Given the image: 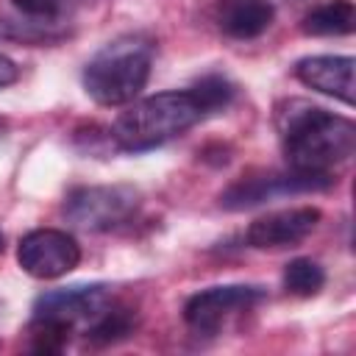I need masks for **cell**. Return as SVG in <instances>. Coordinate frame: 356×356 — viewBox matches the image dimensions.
I'll return each instance as SVG.
<instances>
[{
	"instance_id": "ffe728a7",
	"label": "cell",
	"mask_w": 356,
	"mask_h": 356,
	"mask_svg": "<svg viewBox=\"0 0 356 356\" xmlns=\"http://www.w3.org/2000/svg\"><path fill=\"white\" fill-rule=\"evenodd\" d=\"M3 242H6V239H3V231H0V253H3Z\"/></svg>"
},
{
	"instance_id": "5bb4252c",
	"label": "cell",
	"mask_w": 356,
	"mask_h": 356,
	"mask_svg": "<svg viewBox=\"0 0 356 356\" xmlns=\"http://www.w3.org/2000/svg\"><path fill=\"white\" fill-rule=\"evenodd\" d=\"M134 328H136V312H134L131 306H125V303L111 300V303L103 309V314H97V317L83 328V334H86V339H89L92 345L103 348V345H114V342L131 337Z\"/></svg>"
},
{
	"instance_id": "9c48e42d",
	"label": "cell",
	"mask_w": 356,
	"mask_h": 356,
	"mask_svg": "<svg viewBox=\"0 0 356 356\" xmlns=\"http://www.w3.org/2000/svg\"><path fill=\"white\" fill-rule=\"evenodd\" d=\"M111 292L103 284H81V286H64V289H53L36 298L33 303V314L36 317H53L67 323L72 331L78 325H89L97 314H103V309L111 303Z\"/></svg>"
},
{
	"instance_id": "277c9868",
	"label": "cell",
	"mask_w": 356,
	"mask_h": 356,
	"mask_svg": "<svg viewBox=\"0 0 356 356\" xmlns=\"http://www.w3.org/2000/svg\"><path fill=\"white\" fill-rule=\"evenodd\" d=\"M142 195L131 184L78 186L64 200V217L83 231H114L136 217Z\"/></svg>"
},
{
	"instance_id": "8fae6325",
	"label": "cell",
	"mask_w": 356,
	"mask_h": 356,
	"mask_svg": "<svg viewBox=\"0 0 356 356\" xmlns=\"http://www.w3.org/2000/svg\"><path fill=\"white\" fill-rule=\"evenodd\" d=\"M70 36V17H44L28 11H0V39L14 44H56Z\"/></svg>"
},
{
	"instance_id": "e0dca14e",
	"label": "cell",
	"mask_w": 356,
	"mask_h": 356,
	"mask_svg": "<svg viewBox=\"0 0 356 356\" xmlns=\"http://www.w3.org/2000/svg\"><path fill=\"white\" fill-rule=\"evenodd\" d=\"M192 89H195V95L200 97V103H203V108H206L209 114L225 108V106L231 103V97H234V86H231L222 75H206V78H200Z\"/></svg>"
},
{
	"instance_id": "8992f818",
	"label": "cell",
	"mask_w": 356,
	"mask_h": 356,
	"mask_svg": "<svg viewBox=\"0 0 356 356\" xmlns=\"http://www.w3.org/2000/svg\"><path fill=\"white\" fill-rule=\"evenodd\" d=\"M19 267L39 281H53L72 273L81 264V245L58 228L28 231L17 245Z\"/></svg>"
},
{
	"instance_id": "9a60e30c",
	"label": "cell",
	"mask_w": 356,
	"mask_h": 356,
	"mask_svg": "<svg viewBox=\"0 0 356 356\" xmlns=\"http://www.w3.org/2000/svg\"><path fill=\"white\" fill-rule=\"evenodd\" d=\"M325 286V270L312 259H292L284 267V289L295 298H314Z\"/></svg>"
},
{
	"instance_id": "6da1fadb",
	"label": "cell",
	"mask_w": 356,
	"mask_h": 356,
	"mask_svg": "<svg viewBox=\"0 0 356 356\" xmlns=\"http://www.w3.org/2000/svg\"><path fill=\"white\" fill-rule=\"evenodd\" d=\"M275 128L289 170L331 175L350 161L356 147V125L323 106L289 97L275 108Z\"/></svg>"
},
{
	"instance_id": "52a82bcc",
	"label": "cell",
	"mask_w": 356,
	"mask_h": 356,
	"mask_svg": "<svg viewBox=\"0 0 356 356\" xmlns=\"http://www.w3.org/2000/svg\"><path fill=\"white\" fill-rule=\"evenodd\" d=\"M334 184V175H312V172H264V175H248L234 181L222 195H220V206L228 211H239V209H250L259 206L270 197L278 195H292V192H320L328 189Z\"/></svg>"
},
{
	"instance_id": "5b68a950",
	"label": "cell",
	"mask_w": 356,
	"mask_h": 356,
	"mask_svg": "<svg viewBox=\"0 0 356 356\" xmlns=\"http://www.w3.org/2000/svg\"><path fill=\"white\" fill-rule=\"evenodd\" d=\"M261 298H264L261 286H253V284L206 286L184 303V320L195 334L211 337V334H220L231 317L250 312Z\"/></svg>"
},
{
	"instance_id": "4fadbf2b",
	"label": "cell",
	"mask_w": 356,
	"mask_h": 356,
	"mask_svg": "<svg viewBox=\"0 0 356 356\" xmlns=\"http://www.w3.org/2000/svg\"><path fill=\"white\" fill-rule=\"evenodd\" d=\"M300 28L306 36H345L356 28V8L350 0H328L312 8Z\"/></svg>"
},
{
	"instance_id": "7c38bea8",
	"label": "cell",
	"mask_w": 356,
	"mask_h": 356,
	"mask_svg": "<svg viewBox=\"0 0 356 356\" xmlns=\"http://www.w3.org/2000/svg\"><path fill=\"white\" fill-rule=\"evenodd\" d=\"M275 19V6L270 0H217L214 22L231 39H256Z\"/></svg>"
},
{
	"instance_id": "2e32d148",
	"label": "cell",
	"mask_w": 356,
	"mask_h": 356,
	"mask_svg": "<svg viewBox=\"0 0 356 356\" xmlns=\"http://www.w3.org/2000/svg\"><path fill=\"white\" fill-rule=\"evenodd\" d=\"M70 334H72V328L67 323L53 320V317H36L33 314V323L28 328L31 350H36V353H58V350L67 348Z\"/></svg>"
},
{
	"instance_id": "ba28073f",
	"label": "cell",
	"mask_w": 356,
	"mask_h": 356,
	"mask_svg": "<svg viewBox=\"0 0 356 356\" xmlns=\"http://www.w3.org/2000/svg\"><path fill=\"white\" fill-rule=\"evenodd\" d=\"M320 209L314 206H292L270 211L259 220H253L245 231V239L256 250H278V248H295L300 245L320 222Z\"/></svg>"
},
{
	"instance_id": "d6986e66",
	"label": "cell",
	"mask_w": 356,
	"mask_h": 356,
	"mask_svg": "<svg viewBox=\"0 0 356 356\" xmlns=\"http://www.w3.org/2000/svg\"><path fill=\"white\" fill-rule=\"evenodd\" d=\"M17 78H19V67H17V61H11L8 56L0 53V89L17 83Z\"/></svg>"
},
{
	"instance_id": "3957f363",
	"label": "cell",
	"mask_w": 356,
	"mask_h": 356,
	"mask_svg": "<svg viewBox=\"0 0 356 356\" xmlns=\"http://www.w3.org/2000/svg\"><path fill=\"white\" fill-rule=\"evenodd\" d=\"M156 44L147 33H120L83 67V89L97 106H128L147 86Z\"/></svg>"
},
{
	"instance_id": "7a4b0ae2",
	"label": "cell",
	"mask_w": 356,
	"mask_h": 356,
	"mask_svg": "<svg viewBox=\"0 0 356 356\" xmlns=\"http://www.w3.org/2000/svg\"><path fill=\"white\" fill-rule=\"evenodd\" d=\"M209 111L203 108L195 89H170L150 97L134 100L111 125V142L125 153H142L159 147L192 125H197Z\"/></svg>"
},
{
	"instance_id": "ac0fdd59",
	"label": "cell",
	"mask_w": 356,
	"mask_h": 356,
	"mask_svg": "<svg viewBox=\"0 0 356 356\" xmlns=\"http://www.w3.org/2000/svg\"><path fill=\"white\" fill-rule=\"evenodd\" d=\"M14 8L28 14H44V17H70V11L78 6V0H11Z\"/></svg>"
},
{
	"instance_id": "30bf717a",
	"label": "cell",
	"mask_w": 356,
	"mask_h": 356,
	"mask_svg": "<svg viewBox=\"0 0 356 356\" xmlns=\"http://www.w3.org/2000/svg\"><path fill=\"white\" fill-rule=\"evenodd\" d=\"M353 70L356 61L350 56H306L295 61V78L345 106H353Z\"/></svg>"
}]
</instances>
